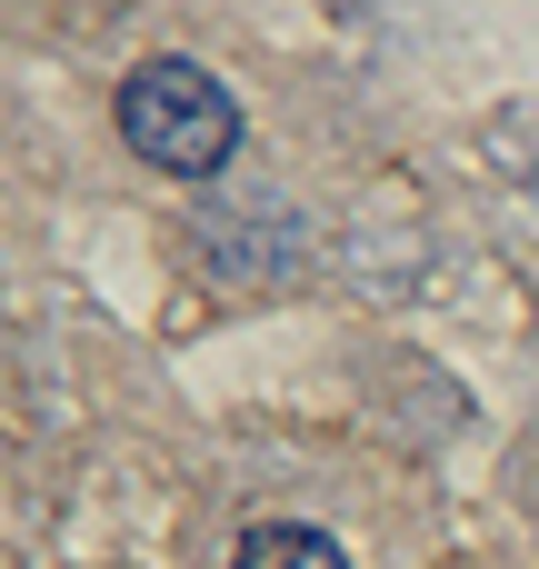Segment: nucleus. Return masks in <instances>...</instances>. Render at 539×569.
<instances>
[{
    "instance_id": "nucleus-1",
    "label": "nucleus",
    "mask_w": 539,
    "mask_h": 569,
    "mask_svg": "<svg viewBox=\"0 0 539 569\" xmlns=\"http://www.w3.org/2000/svg\"><path fill=\"white\" fill-rule=\"evenodd\" d=\"M120 140H130L150 170H170V180H210V170L240 150V100H230V80L200 70V60H140V70L120 80Z\"/></svg>"
},
{
    "instance_id": "nucleus-2",
    "label": "nucleus",
    "mask_w": 539,
    "mask_h": 569,
    "mask_svg": "<svg viewBox=\"0 0 539 569\" xmlns=\"http://www.w3.org/2000/svg\"><path fill=\"white\" fill-rule=\"evenodd\" d=\"M230 569H350V550L310 520H260V530H240Z\"/></svg>"
}]
</instances>
